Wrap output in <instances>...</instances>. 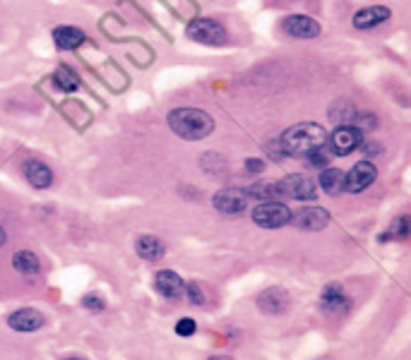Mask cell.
Returning <instances> with one entry per match:
<instances>
[{"label":"cell","mask_w":411,"mask_h":360,"mask_svg":"<svg viewBox=\"0 0 411 360\" xmlns=\"http://www.w3.org/2000/svg\"><path fill=\"white\" fill-rule=\"evenodd\" d=\"M327 142V133L317 123H299L284 130L279 137V144L286 156H308L311 151L322 149Z\"/></svg>","instance_id":"obj_1"},{"label":"cell","mask_w":411,"mask_h":360,"mask_svg":"<svg viewBox=\"0 0 411 360\" xmlns=\"http://www.w3.org/2000/svg\"><path fill=\"white\" fill-rule=\"evenodd\" d=\"M169 128L178 137L188 142H197L212 135L214 120L202 108H176V111L169 113Z\"/></svg>","instance_id":"obj_2"},{"label":"cell","mask_w":411,"mask_h":360,"mask_svg":"<svg viewBox=\"0 0 411 360\" xmlns=\"http://www.w3.org/2000/svg\"><path fill=\"white\" fill-rule=\"evenodd\" d=\"M186 34L190 41L202 43V46H224L226 43V29L216 20H209V17L193 20L190 24H188Z\"/></svg>","instance_id":"obj_3"},{"label":"cell","mask_w":411,"mask_h":360,"mask_svg":"<svg viewBox=\"0 0 411 360\" xmlns=\"http://www.w3.org/2000/svg\"><path fill=\"white\" fill-rule=\"evenodd\" d=\"M289 219H291V209L284 202H260L255 209H253V221L260 228H269V231L286 226Z\"/></svg>","instance_id":"obj_4"},{"label":"cell","mask_w":411,"mask_h":360,"mask_svg":"<svg viewBox=\"0 0 411 360\" xmlns=\"http://www.w3.org/2000/svg\"><path fill=\"white\" fill-rule=\"evenodd\" d=\"M279 190L284 197H291V200H315V180L311 176H306V173H291V176L281 178L279 180Z\"/></svg>","instance_id":"obj_5"},{"label":"cell","mask_w":411,"mask_h":360,"mask_svg":"<svg viewBox=\"0 0 411 360\" xmlns=\"http://www.w3.org/2000/svg\"><path fill=\"white\" fill-rule=\"evenodd\" d=\"M364 142V133L354 125H339L329 137V147L337 156H349L351 151H356Z\"/></svg>","instance_id":"obj_6"},{"label":"cell","mask_w":411,"mask_h":360,"mask_svg":"<svg viewBox=\"0 0 411 360\" xmlns=\"http://www.w3.org/2000/svg\"><path fill=\"white\" fill-rule=\"evenodd\" d=\"M375 178H378L375 166H373L371 161H359L349 173H344L342 190H346V193H351V195H359V193H364L368 185L375 183Z\"/></svg>","instance_id":"obj_7"},{"label":"cell","mask_w":411,"mask_h":360,"mask_svg":"<svg viewBox=\"0 0 411 360\" xmlns=\"http://www.w3.org/2000/svg\"><path fill=\"white\" fill-rule=\"evenodd\" d=\"M289 223H294L296 228H303V231H322L329 223V211L322 209V207H301L291 214Z\"/></svg>","instance_id":"obj_8"},{"label":"cell","mask_w":411,"mask_h":360,"mask_svg":"<svg viewBox=\"0 0 411 360\" xmlns=\"http://www.w3.org/2000/svg\"><path fill=\"white\" fill-rule=\"evenodd\" d=\"M281 31L294 39H315L320 36V24L308 15H289L281 22Z\"/></svg>","instance_id":"obj_9"},{"label":"cell","mask_w":411,"mask_h":360,"mask_svg":"<svg viewBox=\"0 0 411 360\" xmlns=\"http://www.w3.org/2000/svg\"><path fill=\"white\" fill-rule=\"evenodd\" d=\"M246 204H248L246 190L226 188L214 195V209H219L221 214H241L246 209Z\"/></svg>","instance_id":"obj_10"},{"label":"cell","mask_w":411,"mask_h":360,"mask_svg":"<svg viewBox=\"0 0 411 360\" xmlns=\"http://www.w3.org/2000/svg\"><path fill=\"white\" fill-rule=\"evenodd\" d=\"M43 315L39 310H31V308H24V310H17V313H13L8 317V327L15 331H36L43 327Z\"/></svg>","instance_id":"obj_11"},{"label":"cell","mask_w":411,"mask_h":360,"mask_svg":"<svg viewBox=\"0 0 411 360\" xmlns=\"http://www.w3.org/2000/svg\"><path fill=\"white\" fill-rule=\"evenodd\" d=\"M389 8L385 5H371V8H364L354 15V27L356 29H373V27H380L382 22L389 20Z\"/></svg>","instance_id":"obj_12"},{"label":"cell","mask_w":411,"mask_h":360,"mask_svg":"<svg viewBox=\"0 0 411 360\" xmlns=\"http://www.w3.org/2000/svg\"><path fill=\"white\" fill-rule=\"evenodd\" d=\"M320 305H322L324 313H344V310H349L351 300L344 296L339 283H329V286H324V291H322Z\"/></svg>","instance_id":"obj_13"},{"label":"cell","mask_w":411,"mask_h":360,"mask_svg":"<svg viewBox=\"0 0 411 360\" xmlns=\"http://www.w3.org/2000/svg\"><path fill=\"white\" fill-rule=\"evenodd\" d=\"M53 41L61 51H75L87 41V34L77 27H56L53 29Z\"/></svg>","instance_id":"obj_14"},{"label":"cell","mask_w":411,"mask_h":360,"mask_svg":"<svg viewBox=\"0 0 411 360\" xmlns=\"http://www.w3.org/2000/svg\"><path fill=\"white\" fill-rule=\"evenodd\" d=\"M154 286H156V291L161 293L164 298H181V293L186 291V283L181 281V276L176 274V271H169V269H164V271H159L156 274V279H154Z\"/></svg>","instance_id":"obj_15"},{"label":"cell","mask_w":411,"mask_h":360,"mask_svg":"<svg viewBox=\"0 0 411 360\" xmlns=\"http://www.w3.org/2000/svg\"><path fill=\"white\" fill-rule=\"evenodd\" d=\"M24 176L34 188H39V190H46L48 185L53 183V171L39 159H31L24 163Z\"/></svg>","instance_id":"obj_16"},{"label":"cell","mask_w":411,"mask_h":360,"mask_svg":"<svg viewBox=\"0 0 411 360\" xmlns=\"http://www.w3.org/2000/svg\"><path fill=\"white\" fill-rule=\"evenodd\" d=\"M257 305H260V310L274 315V313H281V310L289 305V296H286V291H281V288L272 286V288H267L264 293H260Z\"/></svg>","instance_id":"obj_17"},{"label":"cell","mask_w":411,"mask_h":360,"mask_svg":"<svg viewBox=\"0 0 411 360\" xmlns=\"http://www.w3.org/2000/svg\"><path fill=\"white\" fill-rule=\"evenodd\" d=\"M137 255L142 260H149V262H156V260H161L164 257V243H161L159 238H154V236H142V238H137Z\"/></svg>","instance_id":"obj_18"},{"label":"cell","mask_w":411,"mask_h":360,"mask_svg":"<svg viewBox=\"0 0 411 360\" xmlns=\"http://www.w3.org/2000/svg\"><path fill=\"white\" fill-rule=\"evenodd\" d=\"M317 183H320V188L324 190V193L339 195V193H342V188H344V173L339 171V168L327 166V168H322V171H320Z\"/></svg>","instance_id":"obj_19"},{"label":"cell","mask_w":411,"mask_h":360,"mask_svg":"<svg viewBox=\"0 0 411 360\" xmlns=\"http://www.w3.org/2000/svg\"><path fill=\"white\" fill-rule=\"evenodd\" d=\"M13 267L20 271V274L34 276V274H39L41 262L34 253H29V250H20V253H15V257H13Z\"/></svg>","instance_id":"obj_20"},{"label":"cell","mask_w":411,"mask_h":360,"mask_svg":"<svg viewBox=\"0 0 411 360\" xmlns=\"http://www.w3.org/2000/svg\"><path fill=\"white\" fill-rule=\"evenodd\" d=\"M246 195L248 197H257L260 202H281L279 197H284L281 190H279V183H267V180H264V183L253 185V188H248Z\"/></svg>","instance_id":"obj_21"},{"label":"cell","mask_w":411,"mask_h":360,"mask_svg":"<svg viewBox=\"0 0 411 360\" xmlns=\"http://www.w3.org/2000/svg\"><path fill=\"white\" fill-rule=\"evenodd\" d=\"M53 84H56L61 91H65V94H70V91L80 89V77H77V73H75L73 68L61 65V68L56 70V75H53Z\"/></svg>","instance_id":"obj_22"},{"label":"cell","mask_w":411,"mask_h":360,"mask_svg":"<svg viewBox=\"0 0 411 360\" xmlns=\"http://www.w3.org/2000/svg\"><path fill=\"white\" fill-rule=\"evenodd\" d=\"M351 125H354V128H359L361 133H373V130L378 128V118L373 116L371 111H361V113H354Z\"/></svg>","instance_id":"obj_23"},{"label":"cell","mask_w":411,"mask_h":360,"mask_svg":"<svg viewBox=\"0 0 411 360\" xmlns=\"http://www.w3.org/2000/svg\"><path fill=\"white\" fill-rule=\"evenodd\" d=\"M411 221H409V216L404 214V216H399V219H394L392 221V226H389V236L392 238H397V240H407L409 238V233H411Z\"/></svg>","instance_id":"obj_24"},{"label":"cell","mask_w":411,"mask_h":360,"mask_svg":"<svg viewBox=\"0 0 411 360\" xmlns=\"http://www.w3.org/2000/svg\"><path fill=\"white\" fill-rule=\"evenodd\" d=\"M82 305H84L87 310H91V313H101V310L106 308L104 298L96 296V293H89V296H84V298H82Z\"/></svg>","instance_id":"obj_25"},{"label":"cell","mask_w":411,"mask_h":360,"mask_svg":"<svg viewBox=\"0 0 411 360\" xmlns=\"http://www.w3.org/2000/svg\"><path fill=\"white\" fill-rule=\"evenodd\" d=\"M195 320H190V317H183V320H178V324H176V334L178 336H193L195 334Z\"/></svg>","instance_id":"obj_26"},{"label":"cell","mask_w":411,"mask_h":360,"mask_svg":"<svg viewBox=\"0 0 411 360\" xmlns=\"http://www.w3.org/2000/svg\"><path fill=\"white\" fill-rule=\"evenodd\" d=\"M186 291H188V298H190L193 305H202L204 303V293H202V288H200V283H188Z\"/></svg>","instance_id":"obj_27"},{"label":"cell","mask_w":411,"mask_h":360,"mask_svg":"<svg viewBox=\"0 0 411 360\" xmlns=\"http://www.w3.org/2000/svg\"><path fill=\"white\" fill-rule=\"evenodd\" d=\"M306 159H308V163H311V166H315V168H327V154H324L322 149L311 151Z\"/></svg>","instance_id":"obj_28"},{"label":"cell","mask_w":411,"mask_h":360,"mask_svg":"<svg viewBox=\"0 0 411 360\" xmlns=\"http://www.w3.org/2000/svg\"><path fill=\"white\" fill-rule=\"evenodd\" d=\"M359 149L364 151L366 156H378L382 151V144H380V142H375V140H368V142H361Z\"/></svg>","instance_id":"obj_29"},{"label":"cell","mask_w":411,"mask_h":360,"mask_svg":"<svg viewBox=\"0 0 411 360\" xmlns=\"http://www.w3.org/2000/svg\"><path fill=\"white\" fill-rule=\"evenodd\" d=\"M246 168L251 173H257V171H262L264 168V161L262 159H246Z\"/></svg>","instance_id":"obj_30"},{"label":"cell","mask_w":411,"mask_h":360,"mask_svg":"<svg viewBox=\"0 0 411 360\" xmlns=\"http://www.w3.org/2000/svg\"><path fill=\"white\" fill-rule=\"evenodd\" d=\"M5 240H8V236H5V231H3V228H0V245H3Z\"/></svg>","instance_id":"obj_31"},{"label":"cell","mask_w":411,"mask_h":360,"mask_svg":"<svg viewBox=\"0 0 411 360\" xmlns=\"http://www.w3.org/2000/svg\"><path fill=\"white\" fill-rule=\"evenodd\" d=\"M209 360H231V358H226V356H214V358H209Z\"/></svg>","instance_id":"obj_32"},{"label":"cell","mask_w":411,"mask_h":360,"mask_svg":"<svg viewBox=\"0 0 411 360\" xmlns=\"http://www.w3.org/2000/svg\"><path fill=\"white\" fill-rule=\"evenodd\" d=\"M68 360H80V358H68Z\"/></svg>","instance_id":"obj_33"}]
</instances>
